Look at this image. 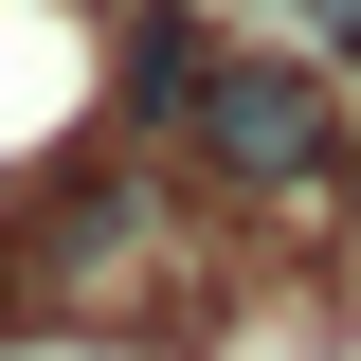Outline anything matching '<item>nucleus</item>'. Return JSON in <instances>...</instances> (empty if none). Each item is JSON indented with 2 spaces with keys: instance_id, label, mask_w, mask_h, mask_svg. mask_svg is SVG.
<instances>
[{
  "instance_id": "f257e3e1",
  "label": "nucleus",
  "mask_w": 361,
  "mask_h": 361,
  "mask_svg": "<svg viewBox=\"0 0 361 361\" xmlns=\"http://www.w3.org/2000/svg\"><path fill=\"white\" fill-rule=\"evenodd\" d=\"M199 109H217V163H235V180H307L325 145H343L325 73H289V54H235V73H199Z\"/></svg>"
}]
</instances>
